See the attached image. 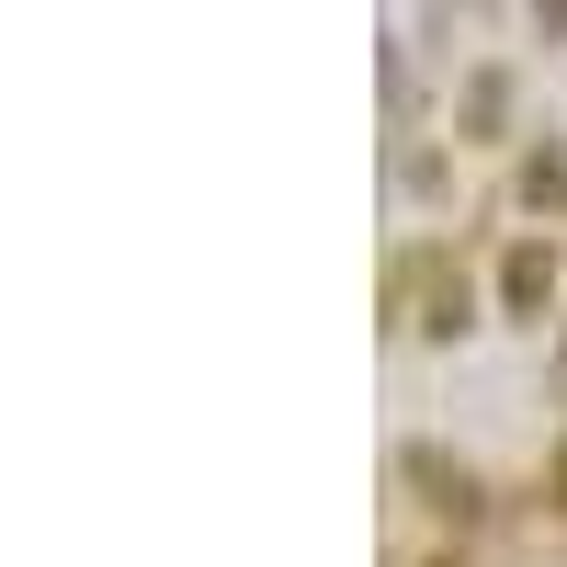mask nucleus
I'll use <instances>...</instances> for the list:
<instances>
[{
    "label": "nucleus",
    "instance_id": "obj_1",
    "mask_svg": "<svg viewBox=\"0 0 567 567\" xmlns=\"http://www.w3.org/2000/svg\"><path fill=\"white\" fill-rule=\"evenodd\" d=\"M420 284H432V296H420V329H432V341H454V329H465V272L420 261Z\"/></svg>",
    "mask_w": 567,
    "mask_h": 567
},
{
    "label": "nucleus",
    "instance_id": "obj_2",
    "mask_svg": "<svg viewBox=\"0 0 567 567\" xmlns=\"http://www.w3.org/2000/svg\"><path fill=\"white\" fill-rule=\"evenodd\" d=\"M499 296H511V307H523V318H534V307L556 296V261H545V250L523 239V250H511V272H499Z\"/></svg>",
    "mask_w": 567,
    "mask_h": 567
},
{
    "label": "nucleus",
    "instance_id": "obj_3",
    "mask_svg": "<svg viewBox=\"0 0 567 567\" xmlns=\"http://www.w3.org/2000/svg\"><path fill=\"white\" fill-rule=\"evenodd\" d=\"M556 511H567V454H556Z\"/></svg>",
    "mask_w": 567,
    "mask_h": 567
}]
</instances>
